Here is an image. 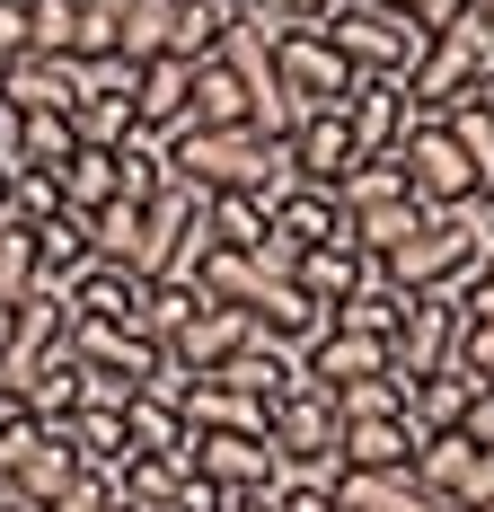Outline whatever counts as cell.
<instances>
[{"label": "cell", "instance_id": "cell-1", "mask_svg": "<svg viewBox=\"0 0 494 512\" xmlns=\"http://www.w3.org/2000/svg\"><path fill=\"white\" fill-rule=\"evenodd\" d=\"M168 177H186L203 195H265L274 204L292 186V159L256 124H177L168 133Z\"/></svg>", "mask_w": 494, "mask_h": 512}, {"label": "cell", "instance_id": "cell-2", "mask_svg": "<svg viewBox=\"0 0 494 512\" xmlns=\"http://www.w3.org/2000/svg\"><path fill=\"white\" fill-rule=\"evenodd\" d=\"M486 256H494V212L459 204V212H424L415 239H397V256H380V265L397 292H459L468 274H486Z\"/></svg>", "mask_w": 494, "mask_h": 512}, {"label": "cell", "instance_id": "cell-3", "mask_svg": "<svg viewBox=\"0 0 494 512\" xmlns=\"http://www.w3.org/2000/svg\"><path fill=\"white\" fill-rule=\"evenodd\" d=\"M318 36L345 53L353 71H380V80H406V71L424 62V45H433V27H424L406 0H336V18H327Z\"/></svg>", "mask_w": 494, "mask_h": 512}, {"label": "cell", "instance_id": "cell-4", "mask_svg": "<svg viewBox=\"0 0 494 512\" xmlns=\"http://www.w3.org/2000/svg\"><path fill=\"white\" fill-rule=\"evenodd\" d=\"M486 71H494V18L468 9V18L442 27V36L424 45V62L406 71V106H415V115H442V106H459Z\"/></svg>", "mask_w": 494, "mask_h": 512}, {"label": "cell", "instance_id": "cell-5", "mask_svg": "<svg viewBox=\"0 0 494 512\" xmlns=\"http://www.w3.org/2000/svg\"><path fill=\"white\" fill-rule=\"evenodd\" d=\"M265 442H274L283 477H336V468H345V415H336V398H327L318 380H300L292 398H274Z\"/></svg>", "mask_w": 494, "mask_h": 512}, {"label": "cell", "instance_id": "cell-6", "mask_svg": "<svg viewBox=\"0 0 494 512\" xmlns=\"http://www.w3.org/2000/svg\"><path fill=\"white\" fill-rule=\"evenodd\" d=\"M397 168H406V195L424 212H459L477 204V159L459 151V133H450L442 115H415L406 124V142H397ZM486 212V204H477Z\"/></svg>", "mask_w": 494, "mask_h": 512}, {"label": "cell", "instance_id": "cell-7", "mask_svg": "<svg viewBox=\"0 0 494 512\" xmlns=\"http://www.w3.org/2000/svg\"><path fill=\"white\" fill-rule=\"evenodd\" d=\"M203 256H212V230H203V186L168 177L159 195H142V248H133V265H142V274H186V283H195Z\"/></svg>", "mask_w": 494, "mask_h": 512}, {"label": "cell", "instance_id": "cell-8", "mask_svg": "<svg viewBox=\"0 0 494 512\" xmlns=\"http://www.w3.org/2000/svg\"><path fill=\"white\" fill-rule=\"evenodd\" d=\"M80 468V451H71V433L62 424H36V415H0V495H18V504H45L53 486Z\"/></svg>", "mask_w": 494, "mask_h": 512}, {"label": "cell", "instance_id": "cell-9", "mask_svg": "<svg viewBox=\"0 0 494 512\" xmlns=\"http://www.w3.org/2000/svg\"><path fill=\"white\" fill-rule=\"evenodd\" d=\"M195 477L221 486L230 504H274L283 495V460L265 433H195Z\"/></svg>", "mask_w": 494, "mask_h": 512}, {"label": "cell", "instance_id": "cell-10", "mask_svg": "<svg viewBox=\"0 0 494 512\" xmlns=\"http://www.w3.org/2000/svg\"><path fill=\"white\" fill-rule=\"evenodd\" d=\"M71 362H89V371H115V380H133V389H150L159 380V362H168V345L150 336V327H133V318H71Z\"/></svg>", "mask_w": 494, "mask_h": 512}, {"label": "cell", "instance_id": "cell-11", "mask_svg": "<svg viewBox=\"0 0 494 512\" xmlns=\"http://www.w3.org/2000/svg\"><path fill=\"white\" fill-rule=\"evenodd\" d=\"M265 62H274V89H292V98H300V115H318V106H345V89H353V62L327 45L318 27L283 36Z\"/></svg>", "mask_w": 494, "mask_h": 512}, {"label": "cell", "instance_id": "cell-12", "mask_svg": "<svg viewBox=\"0 0 494 512\" xmlns=\"http://www.w3.org/2000/svg\"><path fill=\"white\" fill-rule=\"evenodd\" d=\"M327 239H353V212L336 204V186H283L274 204H265V248H283V256H300V248H327Z\"/></svg>", "mask_w": 494, "mask_h": 512}, {"label": "cell", "instance_id": "cell-13", "mask_svg": "<svg viewBox=\"0 0 494 512\" xmlns=\"http://www.w3.org/2000/svg\"><path fill=\"white\" fill-rule=\"evenodd\" d=\"M459 354V292H406V318H397L389 336V362L406 380H424V371H442Z\"/></svg>", "mask_w": 494, "mask_h": 512}, {"label": "cell", "instance_id": "cell-14", "mask_svg": "<svg viewBox=\"0 0 494 512\" xmlns=\"http://www.w3.org/2000/svg\"><path fill=\"white\" fill-rule=\"evenodd\" d=\"M80 98V62L71 53H0V106L9 115H71Z\"/></svg>", "mask_w": 494, "mask_h": 512}, {"label": "cell", "instance_id": "cell-15", "mask_svg": "<svg viewBox=\"0 0 494 512\" xmlns=\"http://www.w3.org/2000/svg\"><path fill=\"white\" fill-rule=\"evenodd\" d=\"M283 159H292L300 186H336L353 159H362V142H353V124H345V106H318V115H300L292 142H283Z\"/></svg>", "mask_w": 494, "mask_h": 512}, {"label": "cell", "instance_id": "cell-16", "mask_svg": "<svg viewBox=\"0 0 494 512\" xmlns=\"http://www.w3.org/2000/svg\"><path fill=\"white\" fill-rule=\"evenodd\" d=\"M345 124L362 151H397L406 142V124H415V106H406V80H380V71H353L345 89Z\"/></svg>", "mask_w": 494, "mask_h": 512}, {"label": "cell", "instance_id": "cell-17", "mask_svg": "<svg viewBox=\"0 0 494 512\" xmlns=\"http://www.w3.org/2000/svg\"><path fill=\"white\" fill-rule=\"evenodd\" d=\"M133 115H142V133H177L195 115V62H177V53L133 62Z\"/></svg>", "mask_w": 494, "mask_h": 512}, {"label": "cell", "instance_id": "cell-18", "mask_svg": "<svg viewBox=\"0 0 494 512\" xmlns=\"http://www.w3.org/2000/svg\"><path fill=\"white\" fill-rule=\"evenodd\" d=\"M142 292H150V274L142 265H115V256H89V265L62 283L71 318H142Z\"/></svg>", "mask_w": 494, "mask_h": 512}, {"label": "cell", "instance_id": "cell-19", "mask_svg": "<svg viewBox=\"0 0 494 512\" xmlns=\"http://www.w3.org/2000/svg\"><path fill=\"white\" fill-rule=\"evenodd\" d=\"M247 336H256V318H247V309H221V301H203L195 318H186V327L168 336V362H177V371H221V362L239 354Z\"/></svg>", "mask_w": 494, "mask_h": 512}, {"label": "cell", "instance_id": "cell-20", "mask_svg": "<svg viewBox=\"0 0 494 512\" xmlns=\"http://www.w3.org/2000/svg\"><path fill=\"white\" fill-rule=\"evenodd\" d=\"M247 318H256V336H274V345H292V354H309V345H318V327H327V309L309 301L292 274H265V283H256V301H247Z\"/></svg>", "mask_w": 494, "mask_h": 512}, {"label": "cell", "instance_id": "cell-21", "mask_svg": "<svg viewBox=\"0 0 494 512\" xmlns=\"http://www.w3.org/2000/svg\"><path fill=\"white\" fill-rule=\"evenodd\" d=\"M124 433H133V460H186L195 468V424H186V407L177 398H133L124 407Z\"/></svg>", "mask_w": 494, "mask_h": 512}, {"label": "cell", "instance_id": "cell-22", "mask_svg": "<svg viewBox=\"0 0 494 512\" xmlns=\"http://www.w3.org/2000/svg\"><path fill=\"white\" fill-rule=\"evenodd\" d=\"M221 380L274 407V398H292V389H300V354H292V345H274V336H247L239 354L221 362Z\"/></svg>", "mask_w": 494, "mask_h": 512}, {"label": "cell", "instance_id": "cell-23", "mask_svg": "<svg viewBox=\"0 0 494 512\" xmlns=\"http://www.w3.org/2000/svg\"><path fill=\"white\" fill-rule=\"evenodd\" d=\"M89 256H98V248H89V212L62 204L53 221H36V292H62Z\"/></svg>", "mask_w": 494, "mask_h": 512}, {"label": "cell", "instance_id": "cell-24", "mask_svg": "<svg viewBox=\"0 0 494 512\" xmlns=\"http://www.w3.org/2000/svg\"><path fill=\"white\" fill-rule=\"evenodd\" d=\"M468 398H477V371L442 362V371H424V380L406 389V424H415V433H450V424L468 415Z\"/></svg>", "mask_w": 494, "mask_h": 512}, {"label": "cell", "instance_id": "cell-25", "mask_svg": "<svg viewBox=\"0 0 494 512\" xmlns=\"http://www.w3.org/2000/svg\"><path fill=\"white\" fill-rule=\"evenodd\" d=\"M336 327H353V336H397V318H406V292L389 283V265H362V283H353L345 301L327 309Z\"/></svg>", "mask_w": 494, "mask_h": 512}, {"label": "cell", "instance_id": "cell-26", "mask_svg": "<svg viewBox=\"0 0 494 512\" xmlns=\"http://www.w3.org/2000/svg\"><path fill=\"white\" fill-rule=\"evenodd\" d=\"M362 265H371V256L353 248V239H327V248H300V256H292V283H300L318 309H336L353 283H362Z\"/></svg>", "mask_w": 494, "mask_h": 512}, {"label": "cell", "instance_id": "cell-27", "mask_svg": "<svg viewBox=\"0 0 494 512\" xmlns=\"http://www.w3.org/2000/svg\"><path fill=\"white\" fill-rule=\"evenodd\" d=\"M468 468H477V442L450 424V433H424V442H415V468H406V477H415L424 495H450V504H459V495H468Z\"/></svg>", "mask_w": 494, "mask_h": 512}, {"label": "cell", "instance_id": "cell-28", "mask_svg": "<svg viewBox=\"0 0 494 512\" xmlns=\"http://www.w3.org/2000/svg\"><path fill=\"white\" fill-rule=\"evenodd\" d=\"M415 424L406 415H371V424H345V468H415Z\"/></svg>", "mask_w": 494, "mask_h": 512}, {"label": "cell", "instance_id": "cell-29", "mask_svg": "<svg viewBox=\"0 0 494 512\" xmlns=\"http://www.w3.org/2000/svg\"><path fill=\"white\" fill-rule=\"evenodd\" d=\"M9 168H62V159L80 151V133H71V115H9Z\"/></svg>", "mask_w": 494, "mask_h": 512}, {"label": "cell", "instance_id": "cell-30", "mask_svg": "<svg viewBox=\"0 0 494 512\" xmlns=\"http://www.w3.org/2000/svg\"><path fill=\"white\" fill-rule=\"evenodd\" d=\"M230 27H239V0H177L168 53H177V62H203V53H221V45H230Z\"/></svg>", "mask_w": 494, "mask_h": 512}, {"label": "cell", "instance_id": "cell-31", "mask_svg": "<svg viewBox=\"0 0 494 512\" xmlns=\"http://www.w3.org/2000/svg\"><path fill=\"white\" fill-rule=\"evenodd\" d=\"M62 433H71V451H80V468H115L133 460V433H124V415H106V407H71L62 415Z\"/></svg>", "mask_w": 494, "mask_h": 512}, {"label": "cell", "instance_id": "cell-32", "mask_svg": "<svg viewBox=\"0 0 494 512\" xmlns=\"http://www.w3.org/2000/svg\"><path fill=\"white\" fill-rule=\"evenodd\" d=\"M397 195H406V168H397V151H362L345 177H336V204H345V212L397 204Z\"/></svg>", "mask_w": 494, "mask_h": 512}, {"label": "cell", "instance_id": "cell-33", "mask_svg": "<svg viewBox=\"0 0 494 512\" xmlns=\"http://www.w3.org/2000/svg\"><path fill=\"white\" fill-rule=\"evenodd\" d=\"M203 230L212 248H265V195H203Z\"/></svg>", "mask_w": 494, "mask_h": 512}, {"label": "cell", "instance_id": "cell-34", "mask_svg": "<svg viewBox=\"0 0 494 512\" xmlns=\"http://www.w3.org/2000/svg\"><path fill=\"white\" fill-rule=\"evenodd\" d=\"M195 283H203V301H221V309H247V301H256V283H265V265H256L247 248H212V256L195 265Z\"/></svg>", "mask_w": 494, "mask_h": 512}, {"label": "cell", "instance_id": "cell-35", "mask_svg": "<svg viewBox=\"0 0 494 512\" xmlns=\"http://www.w3.org/2000/svg\"><path fill=\"white\" fill-rule=\"evenodd\" d=\"M124 195V177H115V151H71L62 159V204L71 212H98Z\"/></svg>", "mask_w": 494, "mask_h": 512}, {"label": "cell", "instance_id": "cell-36", "mask_svg": "<svg viewBox=\"0 0 494 512\" xmlns=\"http://www.w3.org/2000/svg\"><path fill=\"white\" fill-rule=\"evenodd\" d=\"M415 221H424V204L415 195H397V204H371V212H353V248L371 256H397V239H415Z\"/></svg>", "mask_w": 494, "mask_h": 512}, {"label": "cell", "instance_id": "cell-37", "mask_svg": "<svg viewBox=\"0 0 494 512\" xmlns=\"http://www.w3.org/2000/svg\"><path fill=\"white\" fill-rule=\"evenodd\" d=\"M71 407H80V362H71V345H62V354H45V371L27 380V407H18V415H36V424H62Z\"/></svg>", "mask_w": 494, "mask_h": 512}, {"label": "cell", "instance_id": "cell-38", "mask_svg": "<svg viewBox=\"0 0 494 512\" xmlns=\"http://www.w3.org/2000/svg\"><path fill=\"white\" fill-rule=\"evenodd\" d=\"M27 292H36V230L9 212V221H0V309L27 301Z\"/></svg>", "mask_w": 494, "mask_h": 512}, {"label": "cell", "instance_id": "cell-39", "mask_svg": "<svg viewBox=\"0 0 494 512\" xmlns=\"http://www.w3.org/2000/svg\"><path fill=\"white\" fill-rule=\"evenodd\" d=\"M168 27H177V0H124V62L168 53Z\"/></svg>", "mask_w": 494, "mask_h": 512}, {"label": "cell", "instance_id": "cell-40", "mask_svg": "<svg viewBox=\"0 0 494 512\" xmlns=\"http://www.w3.org/2000/svg\"><path fill=\"white\" fill-rule=\"evenodd\" d=\"M89 248L115 256V265H133V248H142V204H124V195L98 204V212H89Z\"/></svg>", "mask_w": 494, "mask_h": 512}, {"label": "cell", "instance_id": "cell-41", "mask_svg": "<svg viewBox=\"0 0 494 512\" xmlns=\"http://www.w3.org/2000/svg\"><path fill=\"white\" fill-rule=\"evenodd\" d=\"M45 512H115V477H106V468H71L45 495Z\"/></svg>", "mask_w": 494, "mask_h": 512}, {"label": "cell", "instance_id": "cell-42", "mask_svg": "<svg viewBox=\"0 0 494 512\" xmlns=\"http://www.w3.org/2000/svg\"><path fill=\"white\" fill-rule=\"evenodd\" d=\"M450 362L477 371V380H494V327H486V318H459V354H450Z\"/></svg>", "mask_w": 494, "mask_h": 512}, {"label": "cell", "instance_id": "cell-43", "mask_svg": "<svg viewBox=\"0 0 494 512\" xmlns=\"http://www.w3.org/2000/svg\"><path fill=\"white\" fill-rule=\"evenodd\" d=\"M274 512H345V504H336V486H327V477H283Z\"/></svg>", "mask_w": 494, "mask_h": 512}, {"label": "cell", "instance_id": "cell-44", "mask_svg": "<svg viewBox=\"0 0 494 512\" xmlns=\"http://www.w3.org/2000/svg\"><path fill=\"white\" fill-rule=\"evenodd\" d=\"M168 512H230V495H221V486H203L195 468H186V477H177V495H168Z\"/></svg>", "mask_w": 494, "mask_h": 512}, {"label": "cell", "instance_id": "cell-45", "mask_svg": "<svg viewBox=\"0 0 494 512\" xmlns=\"http://www.w3.org/2000/svg\"><path fill=\"white\" fill-rule=\"evenodd\" d=\"M459 433H468V442H494V380H477V398H468V415H459Z\"/></svg>", "mask_w": 494, "mask_h": 512}, {"label": "cell", "instance_id": "cell-46", "mask_svg": "<svg viewBox=\"0 0 494 512\" xmlns=\"http://www.w3.org/2000/svg\"><path fill=\"white\" fill-rule=\"evenodd\" d=\"M406 9H415V18H424V27H433V36H442V27H459V18H468V9H477V0H406Z\"/></svg>", "mask_w": 494, "mask_h": 512}, {"label": "cell", "instance_id": "cell-47", "mask_svg": "<svg viewBox=\"0 0 494 512\" xmlns=\"http://www.w3.org/2000/svg\"><path fill=\"white\" fill-rule=\"evenodd\" d=\"M283 9H292L300 27H327V18H336V0H283Z\"/></svg>", "mask_w": 494, "mask_h": 512}, {"label": "cell", "instance_id": "cell-48", "mask_svg": "<svg viewBox=\"0 0 494 512\" xmlns=\"http://www.w3.org/2000/svg\"><path fill=\"white\" fill-rule=\"evenodd\" d=\"M9 186H18V168H9V151H0V221H9Z\"/></svg>", "mask_w": 494, "mask_h": 512}, {"label": "cell", "instance_id": "cell-49", "mask_svg": "<svg viewBox=\"0 0 494 512\" xmlns=\"http://www.w3.org/2000/svg\"><path fill=\"white\" fill-rule=\"evenodd\" d=\"M468 106H486V115H494V71L477 80V89H468Z\"/></svg>", "mask_w": 494, "mask_h": 512}, {"label": "cell", "instance_id": "cell-50", "mask_svg": "<svg viewBox=\"0 0 494 512\" xmlns=\"http://www.w3.org/2000/svg\"><path fill=\"white\" fill-rule=\"evenodd\" d=\"M0 512H45V504H18V495H0Z\"/></svg>", "mask_w": 494, "mask_h": 512}, {"label": "cell", "instance_id": "cell-51", "mask_svg": "<svg viewBox=\"0 0 494 512\" xmlns=\"http://www.w3.org/2000/svg\"><path fill=\"white\" fill-rule=\"evenodd\" d=\"M230 512H274V504H230Z\"/></svg>", "mask_w": 494, "mask_h": 512}, {"label": "cell", "instance_id": "cell-52", "mask_svg": "<svg viewBox=\"0 0 494 512\" xmlns=\"http://www.w3.org/2000/svg\"><path fill=\"white\" fill-rule=\"evenodd\" d=\"M0 142H9V106H0Z\"/></svg>", "mask_w": 494, "mask_h": 512}, {"label": "cell", "instance_id": "cell-53", "mask_svg": "<svg viewBox=\"0 0 494 512\" xmlns=\"http://www.w3.org/2000/svg\"><path fill=\"white\" fill-rule=\"evenodd\" d=\"M239 9H265V0H239Z\"/></svg>", "mask_w": 494, "mask_h": 512}, {"label": "cell", "instance_id": "cell-54", "mask_svg": "<svg viewBox=\"0 0 494 512\" xmlns=\"http://www.w3.org/2000/svg\"><path fill=\"white\" fill-rule=\"evenodd\" d=\"M477 9H486V18H494V0H477Z\"/></svg>", "mask_w": 494, "mask_h": 512}, {"label": "cell", "instance_id": "cell-55", "mask_svg": "<svg viewBox=\"0 0 494 512\" xmlns=\"http://www.w3.org/2000/svg\"><path fill=\"white\" fill-rule=\"evenodd\" d=\"M115 512H133V504H124V495H115Z\"/></svg>", "mask_w": 494, "mask_h": 512}, {"label": "cell", "instance_id": "cell-56", "mask_svg": "<svg viewBox=\"0 0 494 512\" xmlns=\"http://www.w3.org/2000/svg\"><path fill=\"white\" fill-rule=\"evenodd\" d=\"M486 274H494V256H486Z\"/></svg>", "mask_w": 494, "mask_h": 512}]
</instances>
